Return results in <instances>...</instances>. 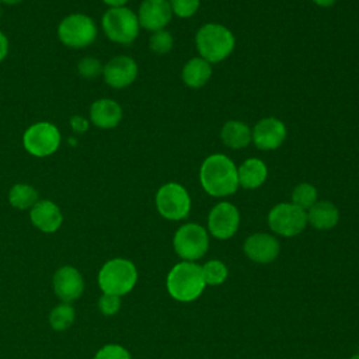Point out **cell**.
<instances>
[{
  "mask_svg": "<svg viewBox=\"0 0 359 359\" xmlns=\"http://www.w3.org/2000/svg\"><path fill=\"white\" fill-rule=\"evenodd\" d=\"M199 181L205 192L215 198L229 196L240 187L234 161L220 153L210 154L203 160L199 168Z\"/></svg>",
  "mask_w": 359,
  "mask_h": 359,
  "instance_id": "cell-1",
  "label": "cell"
},
{
  "mask_svg": "<svg viewBox=\"0 0 359 359\" xmlns=\"http://www.w3.org/2000/svg\"><path fill=\"white\" fill-rule=\"evenodd\" d=\"M195 43L199 56L212 65L219 63L231 55L236 46V38L223 24L208 22L198 29Z\"/></svg>",
  "mask_w": 359,
  "mask_h": 359,
  "instance_id": "cell-2",
  "label": "cell"
},
{
  "mask_svg": "<svg viewBox=\"0 0 359 359\" xmlns=\"http://www.w3.org/2000/svg\"><path fill=\"white\" fill-rule=\"evenodd\" d=\"M202 266L192 261H184L170 271L167 276V290L178 302H192L201 296L205 289Z\"/></svg>",
  "mask_w": 359,
  "mask_h": 359,
  "instance_id": "cell-3",
  "label": "cell"
},
{
  "mask_svg": "<svg viewBox=\"0 0 359 359\" xmlns=\"http://www.w3.org/2000/svg\"><path fill=\"white\" fill-rule=\"evenodd\" d=\"M136 280V266L125 258H114L105 262L98 272V285L101 290L108 294H126L133 289Z\"/></svg>",
  "mask_w": 359,
  "mask_h": 359,
  "instance_id": "cell-4",
  "label": "cell"
},
{
  "mask_svg": "<svg viewBox=\"0 0 359 359\" xmlns=\"http://www.w3.org/2000/svg\"><path fill=\"white\" fill-rule=\"evenodd\" d=\"M101 25L107 38L119 45L132 43L140 31L137 14L125 6L109 7L101 18Z\"/></svg>",
  "mask_w": 359,
  "mask_h": 359,
  "instance_id": "cell-5",
  "label": "cell"
},
{
  "mask_svg": "<svg viewBox=\"0 0 359 359\" xmlns=\"http://www.w3.org/2000/svg\"><path fill=\"white\" fill-rule=\"evenodd\" d=\"M57 38L67 48H86L95 41L97 25L87 14H69L57 25Z\"/></svg>",
  "mask_w": 359,
  "mask_h": 359,
  "instance_id": "cell-6",
  "label": "cell"
},
{
  "mask_svg": "<svg viewBox=\"0 0 359 359\" xmlns=\"http://www.w3.org/2000/svg\"><path fill=\"white\" fill-rule=\"evenodd\" d=\"M62 142L60 132L50 122H36L28 126L22 135L24 149L35 157H48L53 154Z\"/></svg>",
  "mask_w": 359,
  "mask_h": 359,
  "instance_id": "cell-7",
  "label": "cell"
},
{
  "mask_svg": "<svg viewBox=\"0 0 359 359\" xmlns=\"http://www.w3.org/2000/svg\"><path fill=\"white\" fill-rule=\"evenodd\" d=\"M156 208L167 220H182L191 210L189 194L181 184L167 182L156 194Z\"/></svg>",
  "mask_w": 359,
  "mask_h": 359,
  "instance_id": "cell-8",
  "label": "cell"
},
{
  "mask_svg": "<svg viewBox=\"0 0 359 359\" xmlns=\"http://www.w3.org/2000/svg\"><path fill=\"white\" fill-rule=\"evenodd\" d=\"M172 245L181 258L185 261H195L206 254L209 248V236L203 226L198 223H187L175 231Z\"/></svg>",
  "mask_w": 359,
  "mask_h": 359,
  "instance_id": "cell-9",
  "label": "cell"
},
{
  "mask_svg": "<svg viewBox=\"0 0 359 359\" xmlns=\"http://www.w3.org/2000/svg\"><path fill=\"white\" fill-rule=\"evenodd\" d=\"M271 230L283 237H294L307 226V212L292 202L275 205L268 213Z\"/></svg>",
  "mask_w": 359,
  "mask_h": 359,
  "instance_id": "cell-10",
  "label": "cell"
},
{
  "mask_svg": "<svg viewBox=\"0 0 359 359\" xmlns=\"http://www.w3.org/2000/svg\"><path fill=\"white\" fill-rule=\"evenodd\" d=\"M240 224V212L230 202H219L215 205L208 216L209 233L219 238L227 240L236 234Z\"/></svg>",
  "mask_w": 359,
  "mask_h": 359,
  "instance_id": "cell-11",
  "label": "cell"
},
{
  "mask_svg": "<svg viewBox=\"0 0 359 359\" xmlns=\"http://www.w3.org/2000/svg\"><path fill=\"white\" fill-rule=\"evenodd\" d=\"M252 135V143L264 151L275 150L282 146V143L286 139L287 130L285 123L275 118V116H266L259 119L255 126L251 130Z\"/></svg>",
  "mask_w": 359,
  "mask_h": 359,
  "instance_id": "cell-12",
  "label": "cell"
},
{
  "mask_svg": "<svg viewBox=\"0 0 359 359\" xmlns=\"http://www.w3.org/2000/svg\"><path fill=\"white\" fill-rule=\"evenodd\" d=\"M137 63L133 57L126 55H119L109 59L102 70L105 83L112 88H126L137 77Z\"/></svg>",
  "mask_w": 359,
  "mask_h": 359,
  "instance_id": "cell-13",
  "label": "cell"
},
{
  "mask_svg": "<svg viewBox=\"0 0 359 359\" xmlns=\"http://www.w3.org/2000/svg\"><path fill=\"white\" fill-rule=\"evenodd\" d=\"M172 18V10L168 0H143L137 20L142 28L156 32L164 29Z\"/></svg>",
  "mask_w": 359,
  "mask_h": 359,
  "instance_id": "cell-14",
  "label": "cell"
},
{
  "mask_svg": "<svg viewBox=\"0 0 359 359\" xmlns=\"http://www.w3.org/2000/svg\"><path fill=\"white\" fill-rule=\"evenodd\" d=\"M53 290L56 296L65 303L79 299L84 290V280L81 273L70 265L59 268L53 275Z\"/></svg>",
  "mask_w": 359,
  "mask_h": 359,
  "instance_id": "cell-15",
  "label": "cell"
},
{
  "mask_svg": "<svg viewBox=\"0 0 359 359\" xmlns=\"http://www.w3.org/2000/svg\"><path fill=\"white\" fill-rule=\"evenodd\" d=\"M245 255L258 264H269L279 254V241L266 233H254L244 241Z\"/></svg>",
  "mask_w": 359,
  "mask_h": 359,
  "instance_id": "cell-16",
  "label": "cell"
},
{
  "mask_svg": "<svg viewBox=\"0 0 359 359\" xmlns=\"http://www.w3.org/2000/svg\"><path fill=\"white\" fill-rule=\"evenodd\" d=\"M31 223L43 233H55L63 222L62 212L56 203L49 199L38 201L29 209Z\"/></svg>",
  "mask_w": 359,
  "mask_h": 359,
  "instance_id": "cell-17",
  "label": "cell"
},
{
  "mask_svg": "<svg viewBox=\"0 0 359 359\" xmlns=\"http://www.w3.org/2000/svg\"><path fill=\"white\" fill-rule=\"evenodd\" d=\"M121 105L109 98H100L90 107V121L100 129H112L122 121Z\"/></svg>",
  "mask_w": 359,
  "mask_h": 359,
  "instance_id": "cell-18",
  "label": "cell"
},
{
  "mask_svg": "<svg viewBox=\"0 0 359 359\" xmlns=\"http://www.w3.org/2000/svg\"><path fill=\"white\" fill-rule=\"evenodd\" d=\"M238 185L244 189H257L259 188L268 177L266 164L258 157H250L237 167Z\"/></svg>",
  "mask_w": 359,
  "mask_h": 359,
  "instance_id": "cell-19",
  "label": "cell"
},
{
  "mask_svg": "<svg viewBox=\"0 0 359 359\" xmlns=\"http://www.w3.org/2000/svg\"><path fill=\"white\" fill-rule=\"evenodd\" d=\"M339 220L338 208L330 201H317L307 210V223L317 230H330Z\"/></svg>",
  "mask_w": 359,
  "mask_h": 359,
  "instance_id": "cell-20",
  "label": "cell"
},
{
  "mask_svg": "<svg viewBox=\"0 0 359 359\" xmlns=\"http://www.w3.org/2000/svg\"><path fill=\"white\" fill-rule=\"evenodd\" d=\"M212 76V65L203 57H192L189 59L181 72V79L184 84L189 88H201L203 87Z\"/></svg>",
  "mask_w": 359,
  "mask_h": 359,
  "instance_id": "cell-21",
  "label": "cell"
},
{
  "mask_svg": "<svg viewBox=\"0 0 359 359\" xmlns=\"http://www.w3.org/2000/svg\"><path fill=\"white\" fill-rule=\"evenodd\" d=\"M220 139L229 149H243L247 147L251 140V129L247 123L241 121H227L220 129Z\"/></svg>",
  "mask_w": 359,
  "mask_h": 359,
  "instance_id": "cell-22",
  "label": "cell"
},
{
  "mask_svg": "<svg viewBox=\"0 0 359 359\" xmlns=\"http://www.w3.org/2000/svg\"><path fill=\"white\" fill-rule=\"evenodd\" d=\"M8 202L17 209H31L38 202V191L28 184H15L8 191Z\"/></svg>",
  "mask_w": 359,
  "mask_h": 359,
  "instance_id": "cell-23",
  "label": "cell"
},
{
  "mask_svg": "<svg viewBox=\"0 0 359 359\" xmlns=\"http://www.w3.org/2000/svg\"><path fill=\"white\" fill-rule=\"evenodd\" d=\"M74 317V309L69 303H62L52 309L49 314V323L55 331H65L73 324Z\"/></svg>",
  "mask_w": 359,
  "mask_h": 359,
  "instance_id": "cell-24",
  "label": "cell"
},
{
  "mask_svg": "<svg viewBox=\"0 0 359 359\" xmlns=\"http://www.w3.org/2000/svg\"><path fill=\"white\" fill-rule=\"evenodd\" d=\"M317 202V188L310 182H300L292 191V203L306 212Z\"/></svg>",
  "mask_w": 359,
  "mask_h": 359,
  "instance_id": "cell-25",
  "label": "cell"
},
{
  "mask_svg": "<svg viewBox=\"0 0 359 359\" xmlns=\"http://www.w3.org/2000/svg\"><path fill=\"white\" fill-rule=\"evenodd\" d=\"M205 283L210 286L220 285L227 278V266L219 259H210L202 266Z\"/></svg>",
  "mask_w": 359,
  "mask_h": 359,
  "instance_id": "cell-26",
  "label": "cell"
},
{
  "mask_svg": "<svg viewBox=\"0 0 359 359\" xmlns=\"http://www.w3.org/2000/svg\"><path fill=\"white\" fill-rule=\"evenodd\" d=\"M172 45H174L172 35L165 29H160V31L153 32V35L149 39L150 50L157 53V55L168 53L172 49Z\"/></svg>",
  "mask_w": 359,
  "mask_h": 359,
  "instance_id": "cell-27",
  "label": "cell"
},
{
  "mask_svg": "<svg viewBox=\"0 0 359 359\" xmlns=\"http://www.w3.org/2000/svg\"><path fill=\"white\" fill-rule=\"evenodd\" d=\"M102 70H104V66L101 65V62L93 56H86L80 59V62L77 63L79 74L88 80L100 77L102 74Z\"/></svg>",
  "mask_w": 359,
  "mask_h": 359,
  "instance_id": "cell-28",
  "label": "cell"
},
{
  "mask_svg": "<svg viewBox=\"0 0 359 359\" xmlns=\"http://www.w3.org/2000/svg\"><path fill=\"white\" fill-rule=\"evenodd\" d=\"M172 14L180 18H189L192 17L201 4V0H168Z\"/></svg>",
  "mask_w": 359,
  "mask_h": 359,
  "instance_id": "cell-29",
  "label": "cell"
},
{
  "mask_svg": "<svg viewBox=\"0 0 359 359\" xmlns=\"http://www.w3.org/2000/svg\"><path fill=\"white\" fill-rule=\"evenodd\" d=\"M94 359H132V356L123 346L108 344L95 353Z\"/></svg>",
  "mask_w": 359,
  "mask_h": 359,
  "instance_id": "cell-30",
  "label": "cell"
},
{
  "mask_svg": "<svg viewBox=\"0 0 359 359\" xmlns=\"http://www.w3.org/2000/svg\"><path fill=\"white\" fill-rule=\"evenodd\" d=\"M121 296L104 293L98 300V307L104 316H114L121 309Z\"/></svg>",
  "mask_w": 359,
  "mask_h": 359,
  "instance_id": "cell-31",
  "label": "cell"
},
{
  "mask_svg": "<svg viewBox=\"0 0 359 359\" xmlns=\"http://www.w3.org/2000/svg\"><path fill=\"white\" fill-rule=\"evenodd\" d=\"M70 125H72L73 130H74V132H79V133H83V132H86V130L88 129V121H87L86 118L80 116V115L72 116Z\"/></svg>",
  "mask_w": 359,
  "mask_h": 359,
  "instance_id": "cell-32",
  "label": "cell"
},
{
  "mask_svg": "<svg viewBox=\"0 0 359 359\" xmlns=\"http://www.w3.org/2000/svg\"><path fill=\"white\" fill-rule=\"evenodd\" d=\"M8 53V39L7 36L0 31V63L6 59Z\"/></svg>",
  "mask_w": 359,
  "mask_h": 359,
  "instance_id": "cell-33",
  "label": "cell"
},
{
  "mask_svg": "<svg viewBox=\"0 0 359 359\" xmlns=\"http://www.w3.org/2000/svg\"><path fill=\"white\" fill-rule=\"evenodd\" d=\"M107 6H109V7H122V6H125L129 0H102Z\"/></svg>",
  "mask_w": 359,
  "mask_h": 359,
  "instance_id": "cell-34",
  "label": "cell"
},
{
  "mask_svg": "<svg viewBox=\"0 0 359 359\" xmlns=\"http://www.w3.org/2000/svg\"><path fill=\"white\" fill-rule=\"evenodd\" d=\"M320 7H331L337 0H313Z\"/></svg>",
  "mask_w": 359,
  "mask_h": 359,
  "instance_id": "cell-35",
  "label": "cell"
},
{
  "mask_svg": "<svg viewBox=\"0 0 359 359\" xmlns=\"http://www.w3.org/2000/svg\"><path fill=\"white\" fill-rule=\"evenodd\" d=\"M1 3H4V4H8V6H14V4H18V3H21L22 0H0Z\"/></svg>",
  "mask_w": 359,
  "mask_h": 359,
  "instance_id": "cell-36",
  "label": "cell"
},
{
  "mask_svg": "<svg viewBox=\"0 0 359 359\" xmlns=\"http://www.w3.org/2000/svg\"><path fill=\"white\" fill-rule=\"evenodd\" d=\"M351 359H359V353H356V355H353Z\"/></svg>",
  "mask_w": 359,
  "mask_h": 359,
  "instance_id": "cell-37",
  "label": "cell"
}]
</instances>
